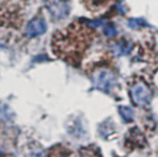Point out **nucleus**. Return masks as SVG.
<instances>
[{"instance_id":"obj_1","label":"nucleus","mask_w":158,"mask_h":157,"mask_svg":"<svg viewBox=\"0 0 158 157\" xmlns=\"http://www.w3.org/2000/svg\"><path fill=\"white\" fill-rule=\"evenodd\" d=\"M130 95L132 103L141 108L149 105L152 100V90L144 82H136L130 90Z\"/></svg>"},{"instance_id":"obj_2","label":"nucleus","mask_w":158,"mask_h":157,"mask_svg":"<svg viewBox=\"0 0 158 157\" xmlns=\"http://www.w3.org/2000/svg\"><path fill=\"white\" fill-rule=\"evenodd\" d=\"M93 83H94L95 88H98L99 90L109 93L116 84V77L109 69H100L94 73Z\"/></svg>"},{"instance_id":"obj_3","label":"nucleus","mask_w":158,"mask_h":157,"mask_svg":"<svg viewBox=\"0 0 158 157\" xmlns=\"http://www.w3.org/2000/svg\"><path fill=\"white\" fill-rule=\"evenodd\" d=\"M44 4L54 19H64L70 10L68 0H44Z\"/></svg>"},{"instance_id":"obj_4","label":"nucleus","mask_w":158,"mask_h":157,"mask_svg":"<svg viewBox=\"0 0 158 157\" xmlns=\"http://www.w3.org/2000/svg\"><path fill=\"white\" fill-rule=\"evenodd\" d=\"M47 30V25L42 17H35L32 19L25 30V33L27 37H37L40 35H43Z\"/></svg>"},{"instance_id":"obj_5","label":"nucleus","mask_w":158,"mask_h":157,"mask_svg":"<svg viewBox=\"0 0 158 157\" xmlns=\"http://www.w3.org/2000/svg\"><path fill=\"white\" fill-rule=\"evenodd\" d=\"M131 48H132L131 43H128L126 41H120L114 46V52L116 56H123V54H127Z\"/></svg>"},{"instance_id":"obj_6","label":"nucleus","mask_w":158,"mask_h":157,"mask_svg":"<svg viewBox=\"0 0 158 157\" xmlns=\"http://www.w3.org/2000/svg\"><path fill=\"white\" fill-rule=\"evenodd\" d=\"M118 112H120L121 117L126 122H130V121L133 120V111L131 110V108H128V106H118Z\"/></svg>"},{"instance_id":"obj_7","label":"nucleus","mask_w":158,"mask_h":157,"mask_svg":"<svg viewBox=\"0 0 158 157\" xmlns=\"http://www.w3.org/2000/svg\"><path fill=\"white\" fill-rule=\"evenodd\" d=\"M128 26L131 28H141L143 26H147V22L143 19H131L128 20Z\"/></svg>"},{"instance_id":"obj_8","label":"nucleus","mask_w":158,"mask_h":157,"mask_svg":"<svg viewBox=\"0 0 158 157\" xmlns=\"http://www.w3.org/2000/svg\"><path fill=\"white\" fill-rule=\"evenodd\" d=\"M102 30H104V33H105L106 37H112V36L116 35V28H115L111 23L104 22V23H102Z\"/></svg>"},{"instance_id":"obj_9","label":"nucleus","mask_w":158,"mask_h":157,"mask_svg":"<svg viewBox=\"0 0 158 157\" xmlns=\"http://www.w3.org/2000/svg\"><path fill=\"white\" fill-rule=\"evenodd\" d=\"M95 1H98V0H95Z\"/></svg>"}]
</instances>
